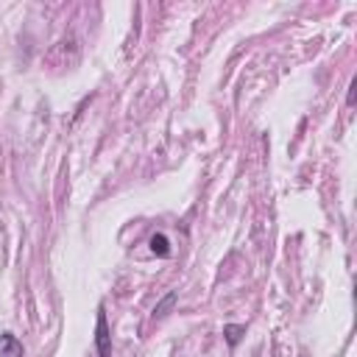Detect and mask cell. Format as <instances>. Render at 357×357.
I'll return each mask as SVG.
<instances>
[{"mask_svg":"<svg viewBox=\"0 0 357 357\" xmlns=\"http://www.w3.org/2000/svg\"><path fill=\"white\" fill-rule=\"evenodd\" d=\"M243 335H246V327H243V324H226V327H223V338H226L229 346H237Z\"/></svg>","mask_w":357,"mask_h":357,"instance_id":"obj_5","label":"cell"},{"mask_svg":"<svg viewBox=\"0 0 357 357\" xmlns=\"http://www.w3.org/2000/svg\"><path fill=\"white\" fill-rule=\"evenodd\" d=\"M23 354L25 352H23V343L17 335H12V332L0 335V357H23Z\"/></svg>","mask_w":357,"mask_h":357,"instance_id":"obj_2","label":"cell"},{"mask_svg":"<svg viewBox=\"0 0 357 357\" xmlns=\"http://www.w3.org/2000/svg\"><path fill=\"white\" fill-rule=\"evenodd\" d=\"M95 349H98V357H112V335H109V324H106V312H103V307L98 310V324H95Z\"/></svg>","mask_w":357,"mask_h":357,"instance_id":"obj_1","label":"cell"},{"mask_svg":"<svg viewBox=\"0 0 357 357\" xmlns=\"http://www.w3.org/2000/svg\"><path fill=\"white\" fill-rule=\"evenodd\" d=\"M354 87H357V84L352 82V84H349V98H346V103H349V106H354Z\"/></svg>","mask_w":357,"mask_h":357,"instance_id":"obj_6","label":"cell"},{"mask_svg":"<svg viewBox=\"0 0 357 357\" xmlns=\"http://www.w3.org/2000/svg\"><path fill=\"white\" fill-rule=\"evenodd\" d=\"M148 246H151V251H153L156 257H171V241H168L162 232H160V234H151Z\"/></svg>","mask_w":357,"mask_h":357,"instance_id":"obj_3","label":"cell"},{"mask_svg":"<svg viewBox=\"0 0 357 357\" xmlns=\"http://www.w3.org/2000/svg\"><path fill=\"white\" fill-rule=\"evenodd\" d=\"M176 301H179V293H176V291H171V293H168L160 304L153 307V315H156V319H165V315L173 310V304H176Z\"/></svg>","mask_w":357,"mask_h":357,"instance_id":"obj_4","label":"cell"}]
</instances>
